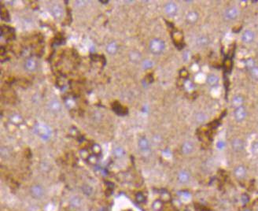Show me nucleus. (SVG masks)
I'll list each match as a JSON object with an SVG mask.
<instances>
[{
    "mask_svg": "<svg viewBox=\"0 0 258 211\" xmlns=\"http://www.w3.org/2000/svg\"><path fill=\"white\" fill-rule=\"evenodd\" d=\"M149 47H150L151 53L158 55L164 51L165 48V44L161 39H154L150 41Z\"/></svg>",
    "mask_w": 258,
    "mask_h": 211,
    "instance_id": "nucleus-1",
    "label": "nucleus"
},
{
    "mask_svg": "<svg viewBox=\"0 0 258 211\" xmlns=\"http://www.w3.org/2000/svg\"><path fill=\"white\" fill-rule=\"evenodd\" d=\"M35 132H36L37 135H40L44 139H48L51 137V131L50 129V128L48 126L45 125H36L35 127Z\"/></svg>",
    "mask_w": 258,
    "mask_h": 211,
    "instance_id": "nucleus-2",
    "label": "nucleus"
},
{
    "mask_svg": "<svg viewBox=\"0 0 258 211\" xmlns=\"http://www.w3.org/2000/svg\"><path fill=\"white\" fill-rule=\"evenodd\" d=\"M30 194L32 197H33L36 199H40L44 196L45 192H44V188L41 185H35L31 187Z\"/></svg>",
    "mask_w": 258,
    "mask_h": 211,
    "instance_id": "nucleus-3",
    "label": "nucleus"
},
{
    "mask_svg": "<svg viewBox=\"0 0 258 211\" xmlns=\"http://www.w3.org/2000/svg\"><path fill=\"white\" fill-rule=\"evenodd\" d=\"M177 10H178V8H177L176 4L174 3L173 2H168L165 6V12L167 15L170 16V17H173V16L176 15Z\"/></svg>",
    "mask_w": 258,
    "mask_h": 211,
    "instance_id": "nucleus-4",
    "label": "nucleus"
},
{
    "mask_svg": "<svg viewBox=\"0 0 258 211\" xmlns=\"http://www.w3.org/2000/svg\"><path fill=\"white\" fill-rule=\"evenodd\" d=\"M246 117V111L245 107H240L239 108L235 109V118L237 121L240 122L242 121Z\"/></svg>",
    "mask_w": 258,
    "mask_h": 211,
    "instance_id": "nucleus-5",
    "label": "nucleus"
},
{
    "mask_svg": "<svg viewBox=\"0 0 258 211\" xmlns=\"http://www.w3.org/2000/svg\"><path fill=\"white\" fill-rule=\"evenodd\" d=\"M225 17L228 20H234L239 15V10L236 7H230L225 11Z\"/></svg>",
    "mask_w": 258,
    "mask_h": 211,
    "instance_id": "nucleus-6",
    "label": "nucleus"
},
{
    "mask_svg": "<svg viewBox=\"0 0 258 211\" xmlns=\"http://www.w3.org/2000/svg\"><path fill=\"white\" fill-rule=\"evenodd\" d=\"M51 13L56 19H60V18H61V17H63V15H64L63 9L61 8V6H59V5H54V6L51 8Z\"/></svg>",
    "mask_w": 258,
    "mask_h": 211,
    "instance_id": "nucleus-7",
    "label": "nucleus"
},
{
    "mask_svg": "<svg viewBox=\"0 0 258 211\" xmlns=\"http://www.w3.org/2000/svg\"><path fill=\"white\" fill-rule=\"evenodd\" d=\"M25 68L29 72H33L37 69V62L33 58L27 59L25 63Z\"/></svg>",
    "mask_w": 258,
    "mask_h": 211,
    "instance_id": "nucleus-8",
    "label": "nucleus"
},
{
    "mask_svg": "<svg viewBox=\"0 0 258 211\" xmlns=\"http://www.w3.org/2000/svg\"><path fill=\"white\" fill-rule=\"evenodd\" d=\"M232 147L235 151H241L244 147V143L243 141L239 139H235L232 143Z\"/></svg>",
    "mask_w": 258,
    "mask_h": 211,
    "instance_id": "nucleus-9",
    "label": "nucleus"
},
{
    "mask_svg": "<svg viewBox=\"0 0 258 211\" xmlns=\"http://www.w3.org/2000/svg\"><path fill=\"white\" fill-rule=\"evenodd\" d=\"M254 39V33L251 30L245 31L242 35V40L245 43H251Z\"/></svg>",
    "mask_w": 258,
    "mask_h": 211,
    "instance_id": "nucleus-10",
    "label": "nucleus"
},
{
    "mask_svg": "<svg viewBox=\"0 0 258 211\" xmlns=\"http://www.w3.org/2000/svg\"><path fill=\"white\" fill-rule=\"evenodd\" d=\"M139 146L142 151H146L150 149V143L145 137H142L139 141Z\"/></svg>",
    "mask_w": 258,
    "mask_h": 211,
    "instance_id": "nucleus-11",
    "label": "nucleus"
},
{
    "mask_svg": "<svg viewBox=\"0 0 258 211\" xmlns=\"http://www.w3.org/2000/svg\"><path fill=\"white\" fill-rule=\"evenodd\" d=\"M198 19V13L195 11L189 12L187 15V21L190 24H194Z\"/></svg>",
    "mask_w": 258,
    "mask_h": 211,
    "instance_id": "nucleus-12",
    "label": "nucleus"
},
{
    "mask_svg": "<svg viewBox=\"0 0 258 211\" xmlns=\"http://www.w3.org/2000/svg\"><path fill=\"white\" fill-rule=\"evenodd\" d=\"M246 173V170L243 166H238L235 169V175L239 179H242L243 177H245Z\"/></svg>",
    "mask_w": 258,
    "mask_h": 211,
    "instance_id": "nucleus-13",
    "label": "nucleus"
},
{
    "mask_svg": "<svg viewBox=\"0 0 258 211\" xmlns=\"http://www.w3.org/2000/svg\"><path fill=\"white\" fill-rule=\"evenodd\" d=\"M178 179L180 182L181 183H187L189 179H190V174L187 171H185V170H183V171L180 172L178 175Z\"/></svg>",
    "mask_w": 258,
    "mask_h": 211,
    "instance_id": "nucleus-14",
    "label": "nucleus"
},
{
    "mask_svg": "<svg viewBox=\"0 0 258 211\" xmlns=\"http://www.w3.org/2000/svg\"><path fill=\"white\" fill-rule=\"evenodd\" d=\"M50 111H51L52 112H58L61 110V104L58 101L54 100L51 101L50 104L48 105Z\"/></svg>",
    "mask_w": 258,
    "mask_h": 211,
    "instance_id": "nucleus-15",
    "label": "nucleus"
},
{
    "mask_svg": "<svg viewBox=\"0 0 258 211\" xmlns=\"http://www.w3.org/2000/svg\"><path fill=\"white\" fill-rule=\"evenodd\" d=\"M193 144H192L190 142H186L184 143L182 146V151L183 154H189L190 153L192 152L193 150Z\"/></svg>",
    "mask_w": 258,
    "mask_h": 211,
    "instance_id": "nucleus-16",
    "label": "nucleus"
},
{
    "mask_svg": "<svg viewBox=\"0 0 258 211\" xmlns=\"http://www.w3.org/2000/svg\"><path fill=\"white\" fill-rule=\"evenodd\" d=\"M117 49H118L117 44L115 42L110 43L106 47L107 52H108L109 54H110V55H114V54H116L117 51Z\"/></svg>",
    "mask_w": 258,
    "mask_h": 211,
    "instance_id": "nucleus-17",
    "label": "nucleus"
},
{
    "mask_svg": "<svg viewBox=\"0 0 258 211\" xmlns=\"http://www.w3.org/2000/svg\"><path fill=\"white\" fill-rule=\"evenodd\" d=\"M242 103H243V98L240 95H237V96H235L232 99V105H233L234 107L235 108H239L240 107H242Z\"/></svg>",
    "mask_w": 258,
    "mask_h": 211,
    "instance_id": "nucleus-18",
    "label": "nucleus"
},
{
    "mask_svg": "<svg viewBox=\"0 0 258 211\" xmlns=\"http://www.w3.org/2000/svg\"><path fill=\"white\" fill-rule=\"evenodd\" d=\"M219 78L215 75H209L207 78V83L211 86H215L218 84Z\"/></svg>",
    "mask_w": 258,
    "mask_h": 211,
    "instance_id": "nucleus-19",
    "label": "nucleus"
},
{
    "mask_svg": "<svg viewBox=\"0 0 258 211\" xmlns=\"http://www.w3.org/2000/svg\"><path fill=\"white\" fill-rule=\"evenodd\" d=\"M130 58L131 61L133 62H138L141 59V55L140 53L137 51H132L130 54Z\"/></svg>",
    "mask_w": 258,
    "mask_h": 211,
    "instance_id": "nucleus-20",
    "label": "nucleus"
},
{
    "mask_svg": "<svg viewBox=\"0 0 258 211\" xmlns=\"http://www.w3.org/2000/svg\"><path fill=\"white\" fill-rule=\"evenodd\" d=\"M209 43V40L207 37L205 36H202V37H200L198 40H197V44L200 46H205Z\"/></svg>",
    "mask_w": 258,
    "mask_h": 211,
    "instance_id": "nucleus-21",
    "label": "nucleus"
},
{
    "mask_svg": "<svg viewBox=\"0 0 258 211\" xmlns=\"http://www.w3.org/2000/svg\"><path fill=\"white\" fill-rule=\"evenodd\" d=\"M10 119H11L12 122L15 124V125H18V124H20L22 121V118H21L19 115H17V114L13 115L12 118H10Z\"/></svg>",
    "mask_w": 258,
    "mask_h": 211,
    "instance_id": "nucleus-22",
    "label": "nucleus"
},
{
    "mask_svg": "<svg viewBox=\"0 0 258 211\" xmlns=\"http://www.w3.org/2000/svg\"><path fill=\"white\" fill-rule=\"evenodd\" d=\"M250 74L255 80H258V67L254 66L250 69Z\"/></svg>",
    "mask_w": 258,
    "mask_h": 211,
    "instance_id": "nucleus-23",
    "label": "nucleus"
},
{
    "mask_svg": "<svg viewBox=\"0 0 258 211\" xmlns=\"http://www.w3.org/2000/svg\"><path fill=\"white\" fill-rule=\"evenodd\" d=\"M70 202L72 206H75V207H77V206L80 205V200L77 197H73Z\"/></svg>",
    "mask_w": 258,
    "mask_h": 211,
    "instance_id": "nucleus-24",
    "label": "nucleus"
},
{
    "mask_svg": "<svg viewBox=\"0 0 258 211\" xmlns=\"http://www.w3.org/2000/svg\"><path fill=\"white\" fill-rule=\"evenodd\" d=\"M114 154H115V155H116L117 157H118V158H120V157H122V156L124 155V150L122 148H120V147H118V148L115 149V150H114Z\"/></svg>",
    "mask_w": 258,
    "mask_h": 211,
    "instance_id": "nucleus-25",
    "label": "nucleus"
},
{
    "mask_svg": "<svg viewBox=\"0 0 258 211\" xmlns=\"http://www.w3.org/2000/svg\"><path fill=\"white\" fill-rule=\"evenodd\" d=\"M152 65H153V62H152L150 60H145L142 62V66L144 67L145 69H150L151 68Z\"/></svg>",
    "mask_w": 258,
    "mask_h": 211,
    "instance_id": "nucleus-26",
    "label": "nucleus"
},
{
    "mask_svg": "<svg viewBox=\"0 0 258 211\" xmlns=\"http://www.w3.org/2000/svg\"><path fill=\"white\" fill-rule=\"evenodd\" d=\"M246 65L247 68L249 69H253V67H254V62H253V59L249 58L246 61Z\"/></svg>",
    "mask_w": 258,
    "mask_h": 211,
    "instance_id": "nucleus-27",
    "label": "nucleus"
},
{
    "mask_svg": "<svg viewBox=\"0 0 258 211\" xmlns=\"http://www.w3.org/2000/svg\"><path fill=\"white\" fill-rule=\"evenodd\" d=\"M252 151L253 153L256 155H258V142L255 143L252 146Z\"/></svg>",
    "mask_w": 258,
    "mask_h": 211,
    "instance_id": "nucleus-28",
    "label": "nucleus"
},
{
    "mask_svg": "<svg viewBox=\"0 0 258 211\" xmlns=\"http://www.w3.org/2000/svg\"><path fill=\"white\" fill-rule=\"evenodd\" d=\"M202 117H205V115H204V114H198V115L197 116V120L200 122L204 121H205L206 118H202Z\"/></svg>",
    "mask_w": 258,
    "mask_h": 211,
    "instance_id": "nucleus-29",
    "label": "nucleus"
}]
</instances>
